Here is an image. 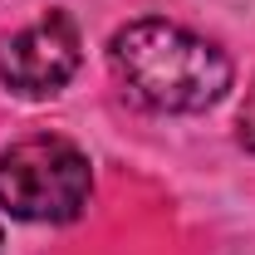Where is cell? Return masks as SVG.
<instances>
[{
    "instance_id": "2",
    "label": "cell",
    "mask_w": 255,
    "mask_h": 255,
    "mask_svg": "<svg viewBox=\"0 0 255 255\" xmlns=\"http://www.w3.org/2000/svg\"><path fill=\"white\" fill-rule=\"evenodd\" d=\"M94 167L69 137H25L0 152V206L15 221L59 226L89 206Z\"/></svg>"
},
{
    "instance_id": "1",
    "label": "cell",
    "mask_w": 255,
    "mask_h": 255,
    "mask_svg": "<svg viewBox=\"0 0 255 255\" xmlns=\"http://www.w3.org/2000/svg\"><path fill=\"white\" fill-rule=\"evenodd\" d=\"M123 94L152 113H201L231 89V59L172 20H132L108 39Z\"/></svg>"
},
{
    "instance_id": "3",
    "label": "cell",
    "mask_w": 255,
    "mask_h": 255,
    "mask_svg": "<svg viewBox=\"0 0 255 255\" xmlns=\"http://www.w3.org/2000/svg\"><path fill=\"white\" fill-rule=\"evenodd\" d=\"M79 59H84L79 25L64 10H54L0 44V84L20 98H54L79 74Z\"/></svg>"
},
{
    "instance_id": "4",
    "label": "cell",
    "mask_w": 255,
    "mask_h": 255,
    "mask_svg": "<svg viewBox=\"0 0 255 255\" xmlns=\"http://www.w3.org/2000/svg\"><path fill=\"white\" fill-rule=\"evenodd\" d=\"M236 128H241V142L255 152V84L246 89V103H241V118H236Z\"/></svg>"
}]
</instances>
